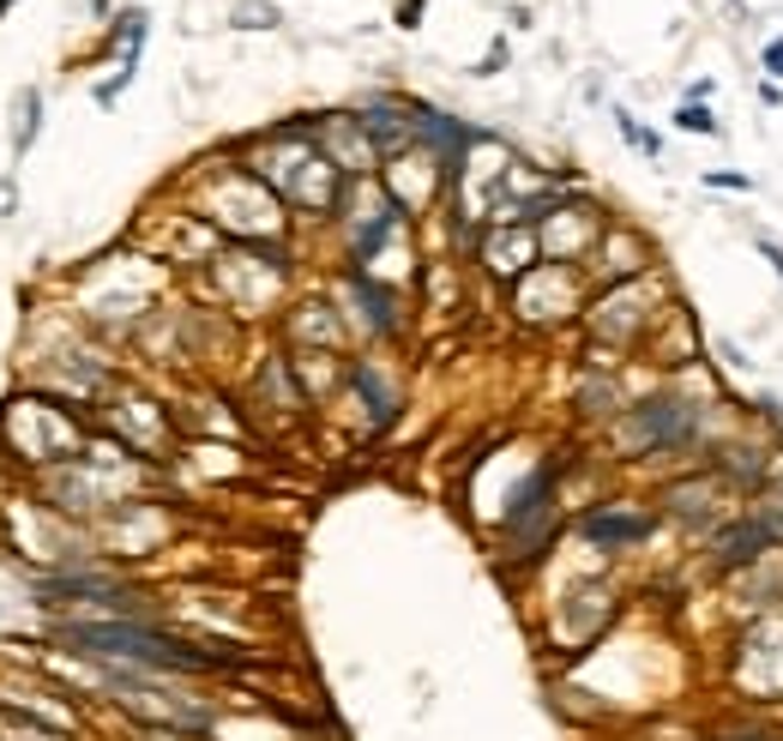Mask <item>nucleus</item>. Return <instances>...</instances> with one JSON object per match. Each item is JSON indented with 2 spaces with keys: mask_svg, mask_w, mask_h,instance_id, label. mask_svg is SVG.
Segmentation results:
<instances>
[{
  "mask_svg": "<svg viewBox=\"0 0 783 741\" xmlns=\"http://www.w3.org/2000/svg\"><path fill=\"white\" fill-rule=\"evenodd\" d=\"M61 639L85 657L102 663H133V669H170V675H211L224 669V651L187 645V639H170L145 621H61Z\"/></svg>",
  "mask_w": 783,
  "mask_h": 741,
  "instance_id": "1",
  "label": "nucleus"
},
{
  "mask_svg": "<svg viewBox=\"0 0 783 741\" xmlns=\"http://www.w3.org/2000/svg\"><path fill=\"white\" fill-rule=\"evenodd\" d=\"M615 434H621L627 458H682L693 446H705V404L675 386L645 392V399H633L621 411Z\"/></svg>",
  "mask_w": 783,
  "mask_h": 741,
  "instance_id": "2",
  "label": "nucleus"
},
{
  "mask_svg": "<svg viewBox=\"0 0 783 741\" xmlns=\"http://www.w3.org/2000/svg\"><path fill=\"white\" fill-rule=\"evenodd\" d=\"M736 699L748 711H772L783 699V609L753 615L736 639Z\"/></svg>",
  "mask_w": 783,
  "mask_h": 741,
  "instance_id": "3",
  "label": "nucleus"
},
{
  "mask_svg": "<svg viewBox=\"0 0 783 741\" xmlns=\"http://www.w3.org/2000/svg\"><path fill=\"white\" fill-rule=\"evenodd\" d=\"M579 536L602 555H627V548H645L657 536V513L645 506H621V501H597L590 513L579 519Z\"/></svg>",
  "mask_w": 783,
  "mask_h": 741,
  "instance_id": "4",
  "label": "nucleus"
},
{
  "mask_svg": "<svg viewBox=\"0 0 783 741\" xmlns=\"http://www.w3.org/2000/svg\"><path fill=\"white\" fill-rule=\"evenodd\" d=\"M724 489L729 482H717L711 470H693V477H675L670 489H663V506L657 519H675V525H687L693 536H711L717 525H724Z\"/></svg>",
  "mask_w": 783,
  "mask_h": 741,
  "instance_id": "5",
  "label": "nucleus"
},
{
  "mask_svg": "<svg viewBox=\"0 0 783 741\" xmlns=\"http://www.w3.org/2000/svg\"><path fill=\"white\" fill-rule=\"evenodd\" d=\"M410 121H416V145H428L434 157H441V170L458 175L465 151L477 145V127L453 121V115H441V109H428V103H410Z\"/></svg>",
  "mask_w": 783,
  "mask_h": 741,
  "instance_id": "6",
  "label": "nucleus"
},
{
  "mask_svg": "<svg viewBox=\"0 0 783 741\" xmlns=\"http://www.w3.org/2000/svg\"><path fill=\"white\" fill-rule=\"evenodd\" d=\"M350 380H356V392H362V399H368V416H374V428H387V423H392V411H398L392 386H387V380L374 374V368H356Z\"/></svg>",
  "mask_w": 783,
  "mask_h": 741,
  "instance_id": "7",
  "label": "nucleus"
},
{
  "mask_svg": "<svg viewBox=\"0 0 783 741\" xmlns=\"http://www.w3.org/2000/svg\"><path fill=\"white\" fill-rule=\"evenodd\" d=\"M494 272H524V265H531L536 260V241H531V229H519V236H494Z\"/></svg>",
  "mask_w": 783,
  "mask_h": 741,
  "instance_id": "8",
  "label": "nucleus"
},
{
  "mask_svg": "<svg viewBox=\"0 0 783 741\" xmlns=\"http://www.w3.org/2000/svg\"><path fill=\"white\" fill-rule=\"evenodd\" d=\"M675 127H682V133H705V139L724 133V121H717L705 103H682V109H675Z\"/></svg>",
  "mask_w": 783,
  "mask_h": 741,
  "instance_id": "9",
  "label": "nucleus"
},
{
  "mask_svg": "<svg viewBox=\"0 0 783 741\" xmlns=\"http://www.w3.org/2000/svg\"><path fill=\"white\" fill-rule=\"evenodd\" d=\"M236 24H248V31L260 24V31H265V24H278V7H253V0H248V7H236Z\"/></svg>",
  "mask_w": 783,
  "mask_h": 741,
  "instance_id": "10",
  "label": "nucleus"
},
{
  "mask_svg": "<svg viewBox=\"0 0 783 741\" xmlns=\"http://www.w3.org/2000/svg\"><path fill=\"white\" fill-rule=\"evenodd\" d=\"M705 187H729V194H753V182H748V175H729V170L705 175Z\"/></svg>",
  "mask_w": 783,
  "mask_h": 741,
  "instance_id": "11",
  "label": "nucleus"
},
{
  "mask_svg": "<svg viewBox=\"0 0 783 741\" xmlns=\"http://www.w3.org/2000/svg\"><path fill=\"white\" fill-rule=\"evenodd\" d=\"M760 67L772 73V79H783V36H772V43L760 48Z\"/></svg>",
  "mask_w": 783,
  "mask_h": 741,
  "instance_id": "12",
  "label": "nucleus"
},
{
  "mask_svg": "<svg viewBox=\"0 0 783 741\" xmlns=\"http://www.w3.org/2000/svg\"><path fill=\"white\" fill-rule=\"evenodd\" d=\"M422 7H428V0H404V7H398V24H404V31H416V24H422Z\"/></svg>",
  "mask_w": 783,
  "mask_h": 741,
  "instance_id": "13",
  "label": "nucleus"
},
{
  "mask_svg": "<svg viewBox=\"0 0 783 741\" xmlns=\"http://www.w3.org/2000/svg\"><path fill=\"white\" fill-rule=\"evenodd\" d=\"M705 741H711V735H705Z\"/></svg>",
  "mask_w": 783,
  "mask_h": 741,
  "instance_id": "14",
  "label": "nucleus"
}]
</instances>
